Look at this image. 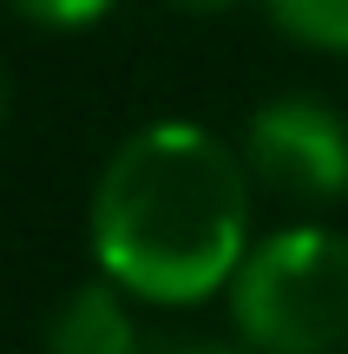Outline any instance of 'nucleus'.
Returning a JSON list of instances; mask_svg holds the SVG:
<instances>
[{
    "label": "nucleus",
    "mask_w": 348,
    "mask_h": 354,
    "mask_svg": "<svg viewBox=\"0 0 348 354\" xmlns=\"http://www.w3.org/2000/svg\"><path fill=\"white\" fill-rule=\"evenodd\" d=\"M244 151L197 118H152L125 131L86 203L92 269L145 308H197L230 289L250 250Z\"/></svg>",
    "instance_id": "f257e3e1"
},
{
    "label": "nucleus",
    "mask_w": 348,
    "mask_h": 354,
    "mask_svg": "<svg viewBox=\"0 0 348 354\" xmlns=\"http://www.w3.org/2000/svg\"><path fill=\"white\" fill-rule=\"evenodd\" d=\"M223 308H230V335L250 354H342L348 236L336 223H283L270 236H250Z\"/></svg>",
    "instance_id": "f03ea898"
},
{
    "label": "nucleus",
    "mask_w": 348,
    "mask_h": 354,
    "mask_svg": "<svg viewBox=\"0 0 348 354\" xmlns=\"http://www.w3.org/2000/svg\"><path fill=\"white\" fill-rule=\"evenodd\" d=\"M237 151H244L257 190H270L283 203H302V210L348 203V118L329 99H309V92L263 99L250 112Z\"/></svg>",
    "instance_id": "7ed1b4c3"
},
{
    "label": "nucleus",
    "mask_w": 348,
    "mask_h": 354,
    "mask_svg": "<svg viewBox=\"0 0 348 354\" xmlns=\"http://www.w3.org/2000/svg\"><path fill=\"white\" fill-rule=\"evenodd\" d=\"M138 302L112 276H92L66 289V302L46 322V354H138Z\"/></svg>",
    "instance_id": "20e7f679"
},
{
    "label": "nucleus",
    "mask_w": 348,
    "mask_h": 354,
    "mask_svg": "<svg viewBox=\"0 0 348 354\" xmlns=\"http://www.w3.org/2000/svg\"><path fill=\"white\" fill-rule=\"evenodd\" d=\"M283 39L329 59H348V0H257Z\"/></svg>",
    "instance_id": "39448f33"
},
{
    "label": "nucleus",
    "mask_w": 348,
    "mask_h": 354,
    "mask_svg": "<svg viewBox=\"0 0 348 354\" xmlns=\"http://www.w3.org/2000/svg\"><path fill=\"white\" fill-rule=\"evenodd\" d=\"M13 7H20L33 26H46V33H86V26H99L118 0H13Z\"/></svg>",
    "instance_id": "423d86ee"
},
{
    "label": "nucleus",
    "mask_w": 348,
    "mask_h": 354,
    "mask_svg": "<svg viewBox=\"0 0 348 354\" xmlns=\"http://www.w3.org/2000/svg\"><path fill=\"white\" fill-rule=\"evenodd\" d=\"M138 354H250L244 342H217V335H145Z\"/></svg>",
    "instance_id": "0eeeda50"
},
{
    "label": "nucleus",
    "mask_w": 348,
    "mask_h": 354,
    "mask_svg": "<svg viewBox=\"0 0 348 354\" xmlns=\"http://www.w3.org/2000/svg\"><path fill=\"white\" fill-rule=\"evenodd\" d=\"M178 13H191V20H217V13H230V7H244V0H171Z\"/></svg>",
    "instance_id": "6e6552de"
},
{
    "label": "nucleus",
    "mask_w": 348,
    "mask_h": 354,
    "mask_svg": "<svg viewBox=\"0 0 348 354\" xmlns=\"http://www.w3.org/2000/svg\"><path fill=\"white\" fill-rule=\"evenodd\" d=\"M7 112H13V92H7V73H0V125H7Z\"/></svg>",
    "instance_id": "1a4fd4ad"
}]
</instances>
